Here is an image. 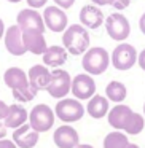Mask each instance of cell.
<instances>
[{"instance_id":"e575fe53","label":"cell","mask_w":145,"mask_h":148,"mask_svg":"<svg viewBox=\"0 0 145 148\" xmlns=\"http://www.w3.org/2000/svg\"><path fill=\"white\" fill-rule=\"evenodd\" d=\"M5 35V24H3V21L0 19V38Z\"/></svg>"},{"instance_id":"f35d334b","label":"cell","mask_w":145,"mask_h":148,"mask_svg":"<svg viewBox=\"0 0 145 148\" xmlns=\"http://www.w3.org/2000/svg\"><path fill=\"white\" fill-rule=\"evenodd\" d=\"M144 116H145V103H144Z\"/></svg>"},{"instance_id":"836d02e7","label":"cell","mask_w":145,"mask_h":148,"mask_svg":"<svg viewBox=\"0 0 145 148\" xmlns=\"http://www.w3.org/2000/svg\"><path fill=\"white\" fill-rule=\"evenodd\" d=\"M2 138H7V127H5L3 123L0 121V140Z\"/></svg>"},{"instance_id":"5bb4252c","label":"cell","mask_w":145,"mask_h":148,"mask_svg":"<svg viewBox=\"0 0 145 148\" xmlns=\"http://www.w3.org/2000/svg\"><path fill=\"white\" fill-rule=\"evenodd\" d=\"M27 80H29V84L34 88V89L38 92L40 89H46L51 81V72L46 65L43 64H37L34 67H30L29 73H27Z\"/></svg>"},{"instance_id":"44dd1931","label":"cell","mask_w":145,"mask_h":148,"mask_svg":"<svg viewBox=\"0 0 145 148\" xmlns=\"http://www.w3.org/2000/svg\"><path fill=\"white\" fill-rule=\"evenodd\" d=\"M42 56H43V65H46V67L59 69L67 61V51L64 49V46H58V45L48 46Z\"/></svg>"},{"instance_id":"7c38bea8","label":"cell","mask_w":145,"mask_h":148,"mask_svg":"<svg viewBox=\"0 0 145 148\" xmlns=\"http://www.w3.org/2000/svg\"><path fill=\"white\" fill-rule=\"evenodd\" d=\"M5 48L13 56H23L27 53L23 42V30L18 27V24L10 26L5 32Z\"/></svg>"},{"instance_id":"ac0fdd59","label":"cell","mask_w":145,"mask_h":148,"mask_svg":"<svg viewBox=\"0 0 145 148\" xmlns=\"http://www.w3.org/2000/svg\"><path fill=\"white\" fill-rule=\"evenodd\" d=\"M80 23L88 29H99L104 24V13L96 5H85L80 10Z\"/></svg>"},{"instance_id":"83f0119b","label":"cell","mask_w":145,"mask_h":148,"mask_svg":"<svg viewBox=\"0 0 145 148\" xmlns=\"http://www.w3.org/2000/svg\"><path fill=\"white\" fill-rule=\"evenodd\" d=\"M137 64H139V67L145 72V48L137 54Z\"/></svg>"},{"instance_id":"8992f818","label":"cell","mask_w":145,"mask_h":148,"mask_svg":"<svg viewBox=\"0 0 145 148\" xmlns=\"http://www.w3.org/2000/svg\"><path fill=\"white\" fill-rule=\"evenodd\" d=\"M72 88V77L69 72L62 70V69H54L51 72V81H49L46 92L53 97V99H65Z\"/></svg>"},{"instance_id":"ba28073f","label":"cell","mask_w":145,"mask_h":148,"mask_svg":"<svg viewBox=\"0 0 145 148\" xmlns=\"http://www.w3.org/2000/svg\"><path fill=\"white\" fill-rule=\"evenodd\" d=\"M70 92L77 100H89L96 94V81L88 73H78L72 78Z\"/></svg>"},{"instance_id":"52a82bcc","label":"cell","mask_w":145,"mask_h":148,"mask_svg":"<svg viewBox=\"0 0 145 148\" xmlns=\"http://www.w3.org/2000/svg\"><path fill=\"white\" fill-rule=\"evenodd\" d=\"M104 24H105V30L109 37L115 42H124L131 34V26H129L128 18L121 13H112L110 16H107Z\"/></svg>"},{"instance_id":"f1b7e54d","label":"cell","mask_w":145,"mask_h":148,"mask_svg":"<svg viewBox=\"0 0 145 148\" xmlns=\"http://www.w3.org/2000/svg\"><path fill=\"white\" fill-rule=\"evenodd\" d=\"M46 2L48 0H27V3H29L30 8H42Z\"/></svg>"},{"instance_id":"6da1fadb","label":"cell","mask_w":145,"mask_h":148,"mask_svg":"<svg viewBox=\"0 0 145 148\" xmlns=\"http://www.w3.org/2000/svg\"><path fill=\"white\" fill-rule=\"evenodd\" d=\"M62 45L67 53L81 56L89 49V34L81 24H72L62 34Z\"/></svg>"},{"instance_id":"e0dca14e","label":"cell","mask_w":145,"mask_h":148,"mask_svg":"<svg viewBox=\"0 0 145 148\" xmlns=\"http://www.w3.org/2000/svg\"><path fill=\"white\" fill-rule=\"evenodd\" d=\"M27 119H29V112L23 105L13 103V105H8V112L2 123L5 124L7 129H18L26 124Z\"/></svg>"},{"instance_id":"74e56055","label":"cell","mask_w":145,"mask_h":148,"mask_svg":"<svg viewBox=\"0 0 145 148\" xmlns=\"http://www.w3.org/2000/svg\"><path fill=\"white\" fill-rule=\"evenodd\" d=\"M8 2H11V3H18V2H21V0H8Z\"/></svg>"},{"instance_id":"603a6c76","label":"cell","mask_w":145,"mask_h":148,"mask_svg":"<svg viewBox=\"0 0 145 148\" xmlns=\"http://www.w3.org/2000/svg\"><path fill=\"white\" fill-rule=\"evenodd\" d=\"M129 145L128 135L121 131H112L104 137L102 147L104 148H126Z\"/></svg>"},{"instance_id":"3957f363","label":"cell","mask_w":145,"mask_h":148,"mask_svg":"<svg viewBox=\"0 0 145 148\" xmlns=\"http://www.w3.org/2000/svg\"><path fill=\"white\" fill-rule=\"evenodd\" d=\"M85 105H81L80 100L77 99H61L56 103L54 115L56 118H59L64 124H70V123H77L83 118L85 115Z\"/></svg>"},{"instance_id":"4fadbf2b","label":"cell","mask_w":145,"mask_h":148,"mask_svg":"<svg viewBox=\"0 0 145 148\" xmlns=\"http://www.w3.org/2000/svg\"><path fill=\"white\" fill-rule=\"evenodd\" d=\"M132 116V110L129 108L128 105H123V103H118V105L112 107L107 113V121L112 126L115 131H124L126 124H128L129 118Z\"/></svg>"},{"instance_id":"2e32d148","label":"cell","mask_w":145,"mask_h":148,"mask_svg":"<svg viewBox=\"0 0 145 148\" xmlns=\"http://www.w3.org/2000/svg\"><path fill=\"white\" fill-rule=\"evenodd\" d=\"M23 42H24L26 51H30L32 54H37V56H42L46 51V48H48L45 35L42 32H37V30H24Z\"/></svg>"},{"instance_id":"30bf717a","label":"cell","mask_w":145,"mask_h":148,"mask_svg":"<svg viewBox=\"0 0 145 148\" xmlns=\"http://www.w3.org/2000/svg\"><path fill=\"white\" fill-rule=\"evenodd\" d=\"M53 142L58 148H75L80 145V137L75 127L70 124H62L56 127L53 134Z\"/></svg>"},{"instance_id":"4316f807","label":"cell","mask_w":145,"mask_h":148,"mask_svg":"<svg viewBox=\"0 0 145 148\" xmlns=\"http://www.w3.org/2000/svg\"><path fill=\"white\" fill-rule=\"evenodd\" d=\"M54 3H56V7H59L62 10H67V8H70L72 5L75 3V0H54Z\"/></svg>"},{"instance_id":"7a4b0ae2","label":"cell","mask_w":145,"mask_h":148,"mask_svg":"<svg viewBox=\"0 0 145 148\" xmlns=\"http://www.w3.org/2000/svg\"><path fill=\"white\" fill-rule=\"evenodd\" d=\"M81 65H83L85 72H86L88 75H91V77L102 75L110 65V54L107 53L105 48H102V46L89 48L83 54Z\"/></svg>"},{"instance_id":"484cf974","label":"cell","mask_w":145,"mask_h":148,"mask_svg":"<svg viewBox=\"0 0 145 148\" xmlns=\"http://www.w3.org/2000/svg\"><path fill=\"white\" fill-rule=\"evenodd\" d=\"M131 0H112V7L115 10H124V8L129 7Z\"/></svg>"},{"instance_id":"5b68a950","label":"cell","mask_w":145,"mask_h":148,"mask_svg":"<svg viewBox=\"0 0 145 148\" xmlns=\"http://www.w3.org/2000/svg\"><path fill=\"white\" fill-rule=\"evenodd\" d=\"M137 49L129 43H120L110 56V64L120 72H126L137 64Z\"/></svg>"},{"instance_id":"9c48e42d","label":"cell","mask_w":145,"mask_h":148,"mask_svg":"<svg viewBox=\"0 0 145 148\" xmlns=\"http://www.w3.org/2000/svg\"><path fill=\"white\" fill-rule=\"evenodd\" d=\"M18 27L21 30H37V32L45 34V23L43 16L35 10H21L16 18Z\"/></svg>"},{"instance_id":"d6986e66","label":"cell","mask_w":145,"mask_h":148,"mask_svg":"<svg viewBox=\"0 0 145 148\" xmlns=\"http://www.w3.org/2000/svg\"><path fill=\"white\" fill-rule=\"evenodd\" d=\"M86 113L94 119H100L104 116H107L110 110V102L107 100L105 96H100V94H94L89 100H88L86 107H85Z\"/></svg>"},{"instance_id":"7402d4cb","label":"cell","mask_w":145,"mask_h":148,"mask_svg":"<svg viewBox=\"0 0 145 148\" xmlns=\"http://www.w3.org/2000/svg\"><path fill=\"white\" fill-rule=\"evenodd\" d=\"M128 96V89H126L124 83L121 81H110L109 84L105 86V97L109 102H113V103H123Z\"/></svg>"},{"instance_id":"f546056e","label":"cell","mask_w":145,"mask_h":148,"mask_svg":"<svg viewBox=\"0 0 145 148\" xmlns=\"http://www.w3.org/2000/svg\"><path fill=\"white\" fill-rule=\"evenodd\" d=\"M0 148H18V147L14 145L13 140H10V138H2V140H0Z\"/></svg>"},{"instance_id":"ffe728a7","label":"cell","mask_w":145,"mask_h":148,"mask_svg":"<svg viewBox=\"0 0 145 148\" xmlns=\"http://www.w3.org/2000/svg\"><path fill=\"white\" fill-rule=\"evenodd\" d=\"M5 84L10 88L11 91L23 89V88L29 86V80H27V73L19 67H10L5 70L3 73Z\"/></svg>"},{"instance_id":"d4e9b609","label":"cell","mask_w":145,"mask_h":148,"mask_svg":"<svg viewBox=\"0 0 145 148\" xmlns=\"http://www.w3.org/2000/svg\"><path fill=\"white\" fill-rule=\"evenodd\" d=\"M13 97H14V100H18L19 103H27V102H30V100H34L35 99V96H37V91L34 89L32 86H26V88H23V89H16V91H13Z\"/></svg>"},{"instance_id":"d590c367","label":"cell","mask_w":145,"mask_h":148,"mask_svg":"<svg viewBox=\"0 0 145 148\" xmlns=\"http://www.w3.org/2000/svg\"><path fill=\"white\" fill-rule=\"evenodd\" d=\"M75 148H94L93 145H88V143H80L78 147H75Z\"/></svg>"},{"instance_id":"9a60e30c","label":"cell","mask_w":145,"mask_h":148,"mask_svg":"<svg viewBox=\"0 0 145 148\" xmlns=\"http://www.w3.org/2000/svg\"><path fill=\"white\" fill-rule=\"evenodd\" d=\"M38 137L40 134L34 131L27 123L13 131V142L19 148H34L38 143Z\"/></svg>"},{"instance_id":"277c9868","label":"cell","mask_w":145,"mask_h":148,"mask_svg":"<svg viewBox=\"0 0 145 148\" xmlns=\"http://www.w3.org/2000/svg\"><path fill=\"white\" fill-rule=\"evenodd\" d=\"M54 110L46 103L35 105L29 113V126L35 132H46L54 126Z\"/></svg>"},{"instance_id":"4dcf8cb0","label":"cell","mask_w":145,"mask_h":148,"mask_svg":"<svg viewBox=\"0 0 145 148\" xmlns=\"http://www.w3.org/2000/svg\"><path fill=\"white\" fill-rule=\"evenodd\" d=\"M7 112H8V105L3 102V100H0V121H3Z\"/></svg>"},{"instance_id":"1f68e13d","label":"cell","mask_w":145,"mask_h":148,"mask_svg":"<svg viewBox=\"0 0 145 148\" xmlns=\"http://www.w3.org/2000/svg\"><path fill=\"white\" fill-rule=\"evenodd\" d=\"M96 7H104V5H112V0H91Z\"/></svg>"},{"instance_id":"8fae6325","label":"cell","mask_w":145,"mask_h":148,"mask_svg":"<svg viewBox=\"0 0 145 148\" xmlns=\"http://www.w3.org/2000/svg\"><path fill=\"white\" fill-rule=\"evenodd\" d=\"M43 23L53 32H64L67 29V14L64 13V10H61L59 7H48L43 11Z\"/></svg>"},{"instance_id":"cb8c5ba5","label":"cell","mask_w":145,"mask_h":148,"mask_svg":"<svg viewBox=\"0 0 145 148\" xmlns=\"http://www.w3.org/2000/svg\"><path fill=\"white\" fill-rule=\"evenodd\" d=\"M145 127V116L142 113H137V112H132V116L129 118L128 124L124 127V134L126 135H137L144 131Z\"/></svg>"},{"instance_id":"8d00e7d4","label":"cell","mask_w":145,"mask_h":148,"mask_svg":"<svg viewBox=\"0 0 145 148\" xmlns=\"http://www.w3.org/2000/svg\"><path fill=\"white\" fill-rule=\"evenodd\" d=\"M126 148H140V147H139V145H135V143H129Z\"/></svg>"},{"instance_id":"d6a6232c","label":"cell","mask_w":145,"mask_h":148,"mask_svg":"<svg viewBox=\"0 0 145 148\" xmlns=\"http://www.w3.org/2000/svg\"><path fill=\"white\" fill-rule=\"evenodd\" d=\"M139 29H140V32L145 35V13L140 16V19H139Z\"/></svg>"}]
</instances>
